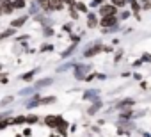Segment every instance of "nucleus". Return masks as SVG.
<instances>
[{
    "mask_svg": "<svg viewBox=\"0 0 151 137\" xmlns=\"http://www.w3.org/2000/svg\"><path fill=\"white\" fill-rule=\"evenodd\" d=\"M57 130H59V133H60V135H66V133H68V123H66V121H62V123H60V126H59Z\"/></svg>",
    "mask_w": 151,
    "mask_h": 137,
    "instance_id": "9d476101",
    "label": "nucleus"
},
{
    "mask_svg": "<svg viewBox=\"0 0 151 137\" xmlns=\"http://www.w3.org/2000/svg\"><path fill=\"white\" fill-rule=\"evenodd\" d=\"M50 137H57V135H50Z\"/></svg>",
    "mask_w": 151,
    "mask_h": 137,
    "instance_id": "a878e982",
    "label": "nucleus"
},
{
    "mask_svg": "<svg viewBox=\"0 0 151 137\" xmlns=\"http://www.w3.org/2000/svg\"><path fill=\"white\" fill-rule=\"evenodd\" d=\"M116 22H117L116 16L110 14V16H105V18L101 20V25H103V27H112V25H116Z\"/></svg>",
    "mask_w": 151,
    "mask_h": 137,
    "instance_id": "f03ea898",
    "label": "nucleus"
},
{
    "mask_svg": "<svg viewBox=\"0 0 151 137\" xmlns=\"http://www.w3.org/2000/svg\"><path fill=\"white\" fill-rule=\"evenodd\" d=\"M34 73H36V70H32V71H29V73H25V75H22V79H23L25 82H29V80H32V77H34Z\"/></svg>",
    "mask_w": 151,
    "mask_h": 137,
    "instance_id": "f8f14e48",
    "label": "nucleus"
},
{
    "mask_svg": "<svg viewBox=\"0 0 151 137\" xmlns=\"http://www.w3.org/2000/svg\"><path fill=\"white\" fill-rule=\"evenodd\" d=\"M100 2H101V0H93V4H91V6H93V7H94V6H100Z\"/></svg>",
    "mask_w": 151,
    "mask_h": 137,
    "instance_id": "b1692460",
    "label": "nucleus"
},
{
    "mask_svg": "<svg viewBox=\"0 0 151 137\" xmlns=\"http://www.w3.org/2000/svg\"><path fill=\"white\" fill-rule=\"evenodd\" d=\"M11 102H13V96H6L2 102H0V107H6V105H9Z\"/></svg>",
    "mask_w": 151,
    "mask_h": 137,
    "instance_id": "f3484780",
    "label": "nucleus"
},
{
    "mask_svg": "<svg viewBox=\"0 0 151 137\" xmlns=\"http://www.w3.org/2000/svg\"><path fill=\"white\" fill-rule=\"evenodd\" d=\"M62 121H64V119H62L60 116H46V119H45V123H46L50 128H59Z\"/></svg>",
    "mask_w": 151,
    "mask_h": 137,
    "instance_id": "f257e3e1",
    "label": "nucleus"
},
{
    "mask_svg": "<svg viewBox=\"0 0 151 137\" xmlns=\"http://www.w3.org/2000/svg\"><path fill=\"white\" fill-rule=\"evenodd\" d=\"M142 59H146V61H149V62H151V55H149V53H144V55H142Z\"/></svg>",
    "mask_w": 151,
    "mask_h": 137,
    "instance_id": "5701e85b",
    "label": "nucleus"
},
{
    "mask_svg": "<svg viewBox=\"0 0 151 137\" xmlns=\"http://www.w3.org/2000/svg\"><path fill=\"white\" fill-rule=\"evenodd\" d=\"M96 23H98V20H96V16L94 14H89V20H87V27H96Z\"/></svg>",
    "mask_w": 151,
    "mask_h": 137,
    "instance_id": "6e6552de",
    "label": "nucleus"
},
{
    "mask_svg": "<svg viewBox=\"0 0 151 137\" xmlns=\"http://www.w3.org/2000/svg\"><path fill=\"white\" fill-rule=\"evenodd\" d=\"M77 9H78V11H82V13H86V11H87V9H86V6H80V4H77Z\"/></svg>",
    "mask_w": 151,
    "mask_h": 137,
    "instance_id": "aec40b11",
    "label": "nucleus"
},
{
    "mask_svg": "<svg viewBox=\"0 0 151 137\" xmlns=\"http://www.w3.org/2000/svg\"><path fill=\"white\" fill-rule=\"evenodd\" d=\"M100 50H101L100 46H96V48H91V50H87V52H86V57H91V55H94V53H98Z\"/></svg>",
    "mask_w": 151,
    "mask_h": 137,
    "instance_id": "2eb2a0df",
    "label": "nucleus"
},
{
    "mask_svg": "<svg viewBox=\"0 0 151 137\" xmlns=\"http://www.w3.org/2000/svg\"><path fill=\"white\" fill-rule=\"evenodd\" d=\"M20 123H25V118L23 116H18V118L11 119V125H20Z\"/></svg>",
    "mask_w": 151,
    "mask_h": 137,
    "instance_id": "dca6fc26",
    "label": "nucleus"
},
{
    "mask_svg": "<svg viewBox=\"0 0 151 137\" xmlns=\"http://www.w3.org/2000/svg\"><path fill=\"white\" fill-rule=\"evenodd\" d=\"M6 82H7V77L4 73H0V84H6Z\"/></svg>",
    "mask_w": 151,
    "mask_h": 137,
    "instance_id": "6ab92c4d",
    "label": "nucleus"
},
{
    "mask_svg": "<svg viewBox=\"0 0 151 137\" xmlns=\"http://www.w3.org/2000/svg\"><path fill=\"white\" fill-rule=\"evenodd\" d=\"M0 14H2V2H0Z\"/></svg>",
    "mask_w": 151,
    "mask_h": 137,
    "instance_id": "393cba45",
    "label": "nucleus"
},
{
    "mask_svg": "<svg viewBox=\"0 0 151 137\" xmlns=\"http://www.w3.org/2000/svg\"><path fill=\"white\" fill-rule=\"evenodd\" d=\"M100 107H101V102H96L94 105H91V107H89V110H87V112H89V114H94V112H98V110H100Z\"/></svg>",
    "mask_w": 151,
    "mask_h": 137,
    "instance_id": "1a4fd4ad",
    "label": "nucleus"
},
{
    "mask_svg": "<svg viewBox=\"0 0 151 137\" xmlns=\"http://www.w3.org/2000/svg\"><path fill=\"white\" fill-rule=\"evenodd\" d=\"M55 102V96H46V98H41L39 100V105H50Z\"/></svg>",
    "mask_w": 151,
    "mask_h": 137,
    "instance_id": "0eeeda50",
    "label": "nucleus"
},
{
    "mask_svg": "<svg viewBox=\"0 0 151 137\" xmlns=\"http://www.w3.org/2000/svg\"><path fill=\"white\" fill-rule=\"evenodd\" d=\"M23 135H25V137H30V135H32V132H30V128H25V132H23Z\"/></svg>",
    "mask_w": 151,
    "mask_h": 137,
    "instance_id": "4be33fe9",
    "label": "nucleus"
},
{
    "mask_svg": "<svg viewBox=\"0 0 151 137\" xmlns=\"http://www.w3.org/2000/svg\"><path fill=\"white\" fill-rule=\"evenodd\" d=\"M114 13H116V7L114 6H103L101 7V14H105V16H110Z\"/></svg>",
    "mask_w": 151,
    "mask_h": 137,
    "instance_id": "7ed1b4c3",
    "label": "nucleus"
},
{
    "mask_svg": "<svg viewBox=\"0 0 151 137\" xmlns=\"http://www.w3.org/2000/svg\"><path fill=\"white\" fill-rule=\"evenodd\" d=\"M89 70V66H78L77 68V71H75V77H77V79H82L84 77V73Z\"/></svg>",
    "mask_w": 151,
    "mask_h": 137,
    "instance_id": "39448f33",
    "label": "nucleus"
},
{
    "mask_svg": "<svg viewBox=\"0 0 151 137\" xmlns=\"http://www.w3.org/2000/svg\"><path fill=\"white\" fill-rule=\"evenodd\" d=\"M0 2H2V0H0Z\"/></svg>",
    "mask_w": 151,
    "mask_h": 137,
    "instance_id": "cd10ccee",
    "label": "nucleus"
},
{
    "mask_svg": "<svg viewBox=\"0 0 151 137\" xmlns=\"http://www.w3.org/2000/svg\"><path fill=\"white\" fill-rule=\"evenodd\" d=\"M25 123H37V116H27Z\"/></svg>",
    "mask_w": 151,
    "mask_h": 137,
    "instance_id": "a211bd4d",
    "label": "nucleus"
},
{
    "mask_svg": "<svg viewBox=\"0 0 151 137\" xmlns=\"http://www.w3.org/2000/svg\"><path fill=\"white\" fill-rule=\"evenodd\" d=\"M25 22H27V16L16 18V20H13V22H11V27H13V29H16V27H22V25H23Z\"/></svg>",
    "mask_w": 151,
    "mask_h": 137,
    "instance_id": "20e7f679",
    "label": "nucleus"
},
{
    "mask_svg": "<svg viewBox=\"0 0 151 137\" xmlns=\"http://www.w3.org/2000/svg\"><path fill=\"white\" fill-rule=\"evenodd\" d=\"M50 84H52V79H43V80H37V82H36V89H41V87L50 86Z\"/></svg>",
    "mask_w": 151,
    "mask_h": 137,
    "instance_id": "423d86ee",
    "label": "nucleus"
},
{
    "mask_svg": "<svg viewBox=\"0 0 151 137\" xmlns=\"http://www.w3.org/2000/svg\"><path fill=\"white\" fill-rule=\"evenodd\" d=\"M11 4H13V7L20 9V7H25V0H14V2H11Z\"/></svg>",
    "mask_w": 151,
    "mask_h": 137,
    "instance_id": "ddd939ff",
    "label": "nucleus"
},
{
    "mask_svg": "<svg viewBox=\"0 0 151 137\" xmlns=\"http://www.w3.org/2000/svg\"><path fill=\"white\" fill-rule=\"evenodd\" d=\"M11 125V119H7V118H4V119H0V130H4L6 126H9Z\"/></svg>",
    "mask_w": 151,
    "mask_h": 137,
    "instance_id": "4468645a",
    "label": "nucleus"
},
{
    "mask_svg": "<svg viewBox=\"0 0 151 137\" xmlns=\"http://www.w3.org/2000/svg\"><path fill=\"white\" fill-rule=\"evenodd\" d=\"M133 105V100H130V98H126V100H123V102H119V107L123 109V107H132Z\"/></svg>",
    "mask_w": 151,
    "mask_h": 137,
    "instance_id": "9b49d317",
    "label": "nucleus"
},
{
    "mask_svg": "<svg viewBox=\"0 0 151 137\" xmlns=\"http://www.w3.org/2000/svg\"><path fill=\"white\" fill-rule=\"evenodd\" d=\"M41 50H43V52H48V50H52V45H43Z\"/></svg>",
    "mask_w": 151,
    "mask_h": 137,
    "instance_id": "412c9836",
    "label": "nucleus"
},
{
    "mask_svg": "<svg viewBox=\"0 0 151 137\" xmlns=\"http://www.w3.org/2000/svg\"><path fill=\"white\" fill-rule=\"evenodd\" d=\"M0 70H2V66H0Z\"/></svg>",
    "mask_w": 151,
    "mask_h": 137,
    "instance_id": "bb28decb",
    "label": "nucleus"
}]
</instances>
